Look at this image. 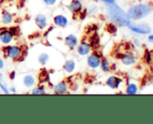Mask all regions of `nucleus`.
<instances>
[{"instance_id":"f257e3e1","label":"nucleus","mask_w":153,"mask_h":124,"mask_svg":"<svg viewBox=\"0 0 153 124\" xmlns=\"http://www.w3.org/2000/svg\"><path fill=\"white\" fill-rule=\"evenodd\" d=\"M107 14L109 18L114 24L120 26H128L131 23V19L128 17L127 14L114 3L107 5Z\"/></svg>"},{"instance_id":"f03ea898","label":"nucleus","mask_w":153,"mask_h":124,"mask_svg":"<svg viewBox=\"0 0 153 124\" xmlns=\"http://www.w3.org/2000/svg\"><path fill=\"white\" fill-rule=\"evenodd\" d=\"M152 12V7L148 4H139L130 7L127 16L131 20H140Z\"/></svg>"},{"instance_id":"7ed1b4c3","label":"nucleus","mask_w":153,"mask_h":124,"mask_svg":"<svg viewBox=\"0 0 153 124\" xmlns=\"http://www.w3.org/2000/svg\"><path fill=\"white\" fill-rule=\"evenodd\" d=\"M1 51L6 58L12 60H19L24 55V49L19 45H6Z\"/></svg>"},{"instance_id":"20e7f679","label":"nucleus","mask_w":153,"mask_h":124,"mask_svg":"<svg viewBox=\"0 0 153 124\" xmlns=\"http://www.w3.org/2000/svg\"><path fill=\"white\" fill-rule=\"evenodd\" d=\"M128 27L131 31H132L133 32L139 33V34H148L151 32L150 27L146 23H141V24H131V23H130Z\"/></svg>"},{"instance_id":"39448f33","label":"nucleus","mask_w":153,"mask_h":124,"mask_svg":"<svg viewBox=\"0 0 153 124\" xmlns=\"http://www.w3.org/2000/svg\"><path fill=\"white\" fill-rule=\"evenodd\" d=\"M101 55H99L97 52H93L89 55H88V59H87V62H88V67H90L91 69H97L99 66H100V63H101Z\"/></svg>"},{"instance_id":"423d86ee","label":"nucleus","mask_w":153,"mask_h":124,"mask_svg":"<svg viewBox=\"0 0 153 124\" xmlns=\"http://www.w3.org/2000/svg\"><path fill=\"white\" fill-rule=\"evenodd\" d=\"M76 48V52H78V54L82 57L89 55L92 50V47H91L90 43L88 41H85L79 43Z\"/></svg>"},{"instance_id":"0eeeda50","label":"nucleus","mask_w":153,"mask_h":124,"mask_svg":"<svg viewBox=\"0 0 153 124\" xmlns=\"http://www.w3.org/2000/svg\"><path fill=\"white\" fill-rule=\"evenodd\" d=\"M14 37L15 36L9 31V29H4L2 31H0V41L5 45L10 44L13 41Z\"/></svg>"},{"instance_id":"6e6552de","label":"nucleus","mask_w":153,"mask_h":124,"mask_svg":"<svg viewBox=\"0 0 153 124\" xmlns=\"http://www.w3.org/2000/svg\"><path fill=\"white\" fill-rule=\"evenodd\" d=\"M68 8L74 14H80L83 11V4L80 0H71L68 5Z\"/></svg>"},{"instance_id":"1a4fd4ad","label":"nucleus","mask_w":153,"mask_h":124,"mask_svg":"<svg viewBox=\"0 0 153 124\" xmlns=\"http://www.w3.org/2000/svg\"><path fill=\"white\" fill-rule=\"evenodd\" d=\"M34 23L40 30H44L48 25V18L43 14H39L35 16Z\"/></svg>"},{"instance_id":"9d476101","label":"nucleus","mask_w":153,"mask_h":124,"mask_svg":"<svg viewBox=\"0 0 153 124\" xmlns=\"http://www.w3.org/2000/svg\"><path fill=\"white\" fill-rule=\"evenodd\" d=\"M65 45L69 49H74L79 44V39L74 34H68L64 39Z\"/></svg>"},{"instance_id":"9b49d317","label":"nucleus","mask_w":153,"mask_h":124,"mask_svg":"<svg viewBox=\"0 0 153 124\" xmlns=\"http://www.w3.org/2000/svg\"><path fill=\"white\" fill-rule=\"evenodd\" d=\"M53 91L57 94H64L68 91V85L66 81H61L54 86Z\"/></svg>"},{"instance_id":"f8f14e48","label":"nucleus","mask_w":153,"mask_h":124,"mask_svg":"<svg viewBox=\"0 0 153 124\" xmlns=\"http://www.w3.org/2000/svg\"><path fill=\"white\" fill-rule=\"evenodd\" d=\"M53 23L58 27H66L68 24V19L63 15H57L53 17Z\"/></svg>"},{"instance_id":"ddd939ff","label":"nucleus","mask_w":153,"mask_h":124,"mask_svg":"<svg viewBox=\"0 0 153 124\" xmlns=\"http://www.w3.org/2000/svg\"><path fill=\"white\" fill-rule=\"evenodd\" d=\"M122 82H123V80L120 78L115 77V76H112V77L107 78L106 86H109L112 89H117V88H119V86L122 84Z\"/></svg>"},{"instance_id":"4468645a","label":"nucleus","mask_w":153,"mask_h":124,"mask_svg":"<svg viewBox=\"0 0 153 124\" xmlns=\"http://www.w3.org/2000/svg\"><path fill=\"white\" fill-rule=\"evenodd\" d=\"M0 21H1V24H2L3 25L7 26V25H10V24L13 23L14 17H13L12 14H10L8 11L4 10V11H2V13H1V20H0Z\"/></svg>"},{"instance_id":"2eb2a0df","label":"nucleus","mask_w":153,"mask_h":124,"mask_svg":"<svg viewBox=\"0 0 153 124\" xmlns=\"http://www.w3.org/2000/svg\"><path fill=\"white\" fill-rule=\"evenodd\" d=\"M121 59H122V62L124 64V65H126V66H130V65H132V64H134L135 63V61H136V58H135V57L133 56V54L131 53V52H126V53H124L123 56H122V58H121Z\"/></svg>"},{"instance_id":"dca6fc26","label":"nucleus","mask_w":153,"mask_h":124,"mask_svg":"<svg viewBox=\"0 0 153 124\" xmlns=\"http://www.w3.org/2000/svg\"><path fill=\"white\" fill-rule=\"evenodd\" d=\"M23 84L25 87L27 88H32L36 85V78H34V76L29 74V75H25L23 78Z\"/></svg>"},{"instance_id":"f3484780","label":"nucleus","mask_w":153,"mask_h":124,"mask_svg":"<svg viewBox=\"0 0 153 124\" xmlns=\"http://www.w3.org/2000/svg\"><path fill=\"white\" fill-rule=\"evenodd\" d=\"M76 69V62L73 59H68L63 65V69L67 73H72Z\"/></svg>"},{"instance_id":"a211bd4d","label":"nucleus","mask_w":153,"mask_h":124,"mask_svg":"<svg viewBox=\"0 0 153 124\" xmlns=\"http://www.w3.org/2000/svg\"><path fill=\"white\" fill-rule=\"evenodd\" d=\"M49 59H50V56L46 52H42L38 56V62L42 66L47 64V62L49 61Z\"/></svg>"},{"instance_id":"6ab92c4d","label":"nucleus","mask_w":153,"mask_h":124,"mask_svg":"<svg viewBox=\"0 0 153 124\" xmlns=\"http://www.w3.org/2000/svg\"><path fill=\"white\" fill-rule=\"evenodd\" d=\"M31 94H33V95H42V94H46L45 86H36V87H34V88L32 90Z\"/></svg>"},{"instance_id":"aec40b11","label":"nucleus","mask_w":153,"mask_h":124,"mask_svg":"<svg viewBox=\"0 0 153 124\" xmlns=\"http://www.w3.org/2000/svg\"><path fill=\"white\" fill-rule=\"evenodd\" d=\"M38 79H39V81L40 82H47L48 81V79H49V73H48V71L46 70V69H42L41 71H40V73H39V75H38Z\"/></svg>"},{"instance_id":"412c9836","label":"nucleus","mask_w":153,"mask_h":124,"mask_svg":"<svg viewBox=\"0 0 153 124\" xmlns=\"http://www.w3.org/2000/svg\"><path fill=\"white\" fill-rule=\"evenodd\" d=\"M102 69V71L104 72H109L111 67H110V63H109V61L108 59L106 58H103L101 59V63H100V66H99Z\"/></svg>"},{"instance_id":"4be33fe9","label":"nucleus","mask_w":153,"mask_h":124,"mask_svg":"<svg viewBox=\"0 0 153 124\" xmlns=\"http://www.w3.org/2000/svg\"><path fill=\"white\" fill-rule=\"evenodd\" d=\"M0 88H1V90L4 92V94H9V90L7 88V86L4 81L3 75H1V74H0Z\"/></svg>"},{"instance_id":"5701e85b","label":"nucleus","mask_w":153,"mask_h":124,"mask_svg":"<svg viewBox=\"0 0 153 124\" xmlns=\"http://www.w3.org/2000/svg\"><path fill=\"white\" fill-rule=\"evenodd\" d=\"M137 91H138L137 86L134 85V84H130L127 86L126 94H137Z\"/></svg>"},{"instance_id":"b1692460","label":"nucleus","mask_w":153,"mask_h":124,"mask_svg":"<svg viewBox=\"0 0 153 124\" xmlns=\"http://www.w3.org/2000/svg\"><path fill=\"white\" fill-rule=\"evenodd\" d=\"M90 45L91 47L92 46H96V45H98L99 44V36L97 34V33H93V35L91 36L90 38Z\"/></svg>"},{"instance_id":"393cba45","label":"nucleus","mask_w":153,"mask_h":124,"mask_svg":"<svg viewBox=\"0 0 153 124\" xmlns=\"http://www.w3.org/2000/svg\"><path fill=\"white\" fill-rule=\"evenodd\" d=\"M106 30H107V32H110V33H115L117 28H116V26L114 25V24H109L106 26Z\"/></svg>"},{"instance_id":"a878e982","label":"nucleus","mask_w":153,"mask_h":124,"mask_svg":"<svg viewBox=\"0 0 153 124\" xmlns=\"http://www.w3.org/2000/svg\"><path fill=\"white\" fill-rule=\"evenodd\" d=\"M42 1H43V3H44L46 6H48V7H52V6H54V5L57 4L58 0H42Z\"/></svg>"},{"instance_id":"bb28decb","label":"nucleus","mask_w":153,"mask_h":124,"mask_svg":"<svg viewBox=\"0 0 153 124\" xmlns=\"http://www.w3.org/2000/svg\"><path fill=\"white\" fill-rule=\"evenodd\" d=\"M9 31L13 33V35L14 36H16V35H17L18 33H19V29L17 28V27H11V28H9Z\"/></svg>"},{"instance_id":"cd10ccee","label":"nucleus","mask_w":153,"mask_h":124,"mask_svg":"<svg viewBox=\"0 0 153 124\" xmlns=\"http://www.w3.org/2000/svg\"><path fill=\"white\" fill-rule=\"evenodd\" d=\"M100 1H102L103 3L106 4V5H110V4H113L115 2V0H100Z\"/></svg>"},{"instance_id":"c85d7f7f","label":"nucleus","mask_w":153,"mask_h":124,"mask_svg":"<svg viewBox=\"0 0 153 124\" xmlns=\"http://www.w3.org/2000/svg\"><path fill=\"white\" fill-rule=\"evenodd\" d=\"M4 66H5V64H4V61H3V59L0 58V69H4Z\"/></svg>"},{"instance_id":"c756f323","label":"nucleus","mask_w":153,"mask_h":124,"mask_svg":"<svg viewBox=\"0 0 153 124\" xmlns=\"http://www.w3.org/2000/svg\"><path fill=\"white\" fill-rule=\"evenodd\" d=\"M146 56H147V61L148 62H150V60H151V58H150V54L149 53V52H147V54H146Z\"/></svg>"},{"instance_id":"7c9ffc66","label":"nucleus","mask_w":153,"mask_h":124,"mask_svg":"<svg viewBox=\"0 0 153 124\" xmlns=\"http://www.w3.org/2000/svg\"><path fill=\"white\" fill-rule=\"evenodd\" d=\"M15 78H16V72H12L10 74V78L13 80V79H15Z\"/></svg>"},{"instance_id":"2f4dec72","label":"nucleus","mask_w":153,"mask_h":124,"mask_svg":"<svg viewBox=\"0 0 153 124\" xmlns=\"http://www.w3.org/2000/svg\"><path fill=\"white\" fill-rule=\"evenodd\" d=\"M149 41L153 42V35H149Z\"/></svg>"},{"instance_id":"473e14b6","label":"nucleus","mask_w":153,"mask_h":124,"mask_svg":"<svg viewBox=\"0 0 153 124\" xmlns=\"http://www.w3.org/2000/svg\"><path fill=\"white\" fill-rule=\"evenodd\" d=\"M134 42L137 44V46H140V41H139L138 40H135V41H134Z\"/></svg>"},{"instance_id":"72a5a7b5","label":"nucleus","mask_w":153,"mask_h":124,"mask_svg":"<svg viewBox=\"0 0 153 124\" xmlns=\"http://www.w3.org/2000/svg\"><path fill=\"white\" fill-rule=\"evenodd\" d=\"M11 92H13V93H16V90L15 89V87H12V88H11Z\"/></svg>"},{"instance_id":"f704fd0d","label":"nucleus","mask_w":153,"mask_h":124,"mask_svg":"<svg viewBox=\"0 0 153 124\" xmlns=\"http://www.w3.org/2000/svg\"><path fill=\"white\" fill-rule=\"evenodd\" d=\"M1 50H2V49H1V48H0V53H1Z\"/></svg>"}]
</instances>
